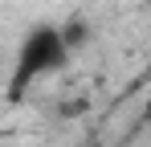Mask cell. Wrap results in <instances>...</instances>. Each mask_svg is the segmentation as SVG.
Wrapping results in <instances>:
<instances>
[{
    "label": "cell",
    "instance_id": "cell-1",
    "mask_svg": "<svg viewBox=\"0 0 151 147\" xmlns=\"http://www.w3.org/2000/svg\"><path fill=\"white\" fill-rule=\"evenodd\" d=\"M65 61H70V49L61 41V24H33L12 53L8 98H25V90H33L41 78L65 70Z\"/></svg>",
    "mask_w": 151,
    "mask_h": 147
},
{
    "label": "cell",
    "instance_id": "cell-2",
    "mask_svg": "<svg viewBox=\"0 0 151 147\" xmlns=\"http://www.w3.org/2000/svg\"><path fill=\"white\" fill-rule=\"evenodd\" d=\"M90 37H94V29H90L86 17H70V21H61V41H65V49H70V57L90 45Z\"/></svg>",
    "mask_w": 151,
    "mask_h": 147
},
{
    "label": "cell",
    "instance_id": "cell-3",
    "mask_svg": "<svg viewBox=\"0 0 151 147\" xmlns=\"http://www.w3.org/2000/svg\"><path fill=\"white\" fill-rule=\"evenodd\" d=\"M143 119H151V94H147V102H143Z\"/></svg>",
    "mask_w": 151,
    "mask_h": 147
}]
</instances>
